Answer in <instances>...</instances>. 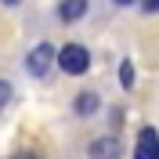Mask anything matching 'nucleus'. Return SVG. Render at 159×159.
Returning a JSON list of instances; mask_svg holds the SVG:
<instances>
[{
    "mask_svg": "<svg viewBox=\"0 0 159 159\" xmlns=\"http://www.w3.org/2000/svg\"><path fill=\"white\" fill-rule=\"evenodd\" d=\"M54 54H58V51L51 47V43H36V47L29 51V58H25V72H29V76H47Z\"/></svg>",
    "mask_w": 159,
    "mask_h": 159,
    "instance_id": "f03ea898",
    "label": "nucleus"
},
{
    "mask_svg": "<svg viewBox=\"0 0 159 159\" xmlns=\"http://www.w3.org/2000/svg\"><path fill=\"white\" fill-rule=\"evenodd\" d=\"M141 7L148 11V15H159V0H141Z\"/></svg>",
    "mask_w": 159,
    "mask_h": 159,
    "instance_id": "1a4fd4ad",
    "label": "nucleus"
},
{
    "mask_svg": "<svg viewBox=\"0 0 159 159\" xmlns=\"http://www.w3.org/2000/svg\"><path fill=\"white\" fill-rule=\"evenodd\" d=\"M134 156L138 159H159V130L156 127H141L138 145H134Z\"/></svg>",
    "mask_w": 159,
    "mask_h": 159,
    "instance_id": "7ed1b4c3",
    "label": "nucleus"
},
{
    "mask_svg": "<svg viewBox=\"0 0 159 159\" xmlns=\"http://www.w3.org/2000/svg\"><path fill=\"white\" fill-rule=\"evenodd\" d=\"M7 101H11V83H7V80H0V109H4Z\"/></svg>",
    "mask_w": 159,
    "mask_h": 159,
    "instance_id": "6e6552de",
    "label": "nucleus"
},
{
    "mask_svg": "<svg viewBox=\"0 0 159 159\" xmlns=\"http://www.w3.org/2000/svg\"><path fill=\"white\" fill-rule=\"evenodd\" d=\"M15 159H36V156H33V152H29V156H15Z\"/></svg>",
    "mask_w": 159,
    "mask_h": 159,
    "instance_id": "f8f14e48",
    "label": "nucleus"
},
{
    "mask_svg": "<svg viewBox=\"0 0 159 159\" xmlns=\"http://www.w3.org/2000/svg\"><path fill=\"white\" fill-rule=\"evenodd\" d=\"M4 4H7V7H15V4H22V0H4Z\"/></svg>",
    "mask_w": 159,
    "mask_h": 159,
    "instance_id": "9b49d317",
    "label": "nucleus"
},
{
    "mask_svg": "<svg viewBox=\"0 0 159 159\" xmlns=\"http://www.w3.org/2000/svg\"><path fill=\"white\" fill-rule=\"evenodd\" d=\"M54 58H58L61 72H69V76H83V72L90 69V54H87V47H80V43H65Z\"/></svg>",
    "mask_w": 159,
    "mask_h": 159,
    "instance_id": "f257e3e1",
    "label": "nucleus"
},
{
    "mask_svg": "<svg viewBox=\"0 0 159 159\" xmlns=\"http://www.w3.org/2000/svg\"><path fill=\"white\" fill-rule=\"evenodd\" d=\"M119 83H123V87H134V65H130V61H123V65H119Z\"/></svg>",
    "mask_w": 159,
    "mask_h": 159,
    "instance_id": "0eeeda50",
    "label": "nucleus"
},
{
    "mask_svg": "<svg viewBox=\"0 0 159 159\" xmlns=\"http://www.w3.org/2000/svg\"><path fill=\"white\" fill-rule=\"evenodd\" d=\"M116 4H119V7H127V4H134V0H116Z\"/></svg>",
    "mask_w": 159,
    "mask_h": 159,
    "instance_id": "9d476101",
    "label": "nucleus"
},
{
    "mask_svg": "<svg viewBox=\"0 0 159 159\" xmlns=\"http://www.w3.org/2000/svg\"><path fill=\"white\" fill-rule=\"evenodd\" d=\"M116 152H119V145L112 138H101V141L90 145V156H94V159H116Z\"/></svg>",
    "mask_w": 159,
    "mask_h": 159,
    "instance_id": "423d86ee",
    "label": "nucleus"
},
{
    "mask_svg": "<svg viewBox=\"0 0 159 159\" xmlns=\"http://www.w3.org/2000/svg\"><path fill=\"white\" fill-rule=\"evenodd\" d=\"M72 109H76L80 116H94V112H98V94H94V90H83V94H76Z\"/></svg>",
    "mask_w": 159,
    "mask_h": 159,
    "instance_id": "39448f33",
    "label": "nucleus"
},
{
    "mask_svg": "<svg viewBox=\"0 0 159 159\" xmlns=\"http://www.w3.org/2000/svg\"><path fill=\"white\" fill-rule=\"evenodd\" d=\"M87 7H90L87 0H61L58 4V18L61 22H80L83 15H87Z\"/></svg>",
    "mask_w": 159,
    "mask_h": 159,
    "instance_id": "20e7f679",
    "label": "nucleus"
}]
</instances>
